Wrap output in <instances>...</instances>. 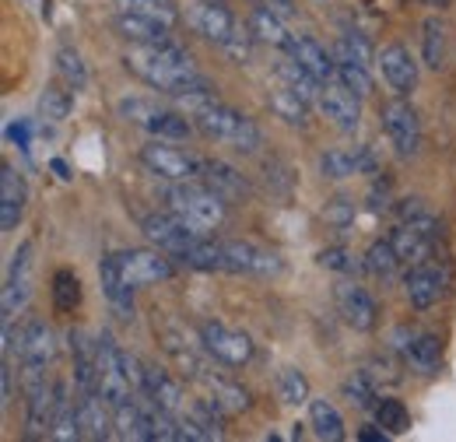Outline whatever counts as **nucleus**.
<instances>
[{
  "label": "nucleus",
  "instance_id": "obj_46",
  "mask_svg": "<svg viewBox=\"0 0 456 442\" xmlns=\"http://www.w3.org/2000/svg\"><path fill=\"white\" fill-rule=\"evenodd\" d=\"M397 215H400V221H414V218H425L428 211H425V204L414 197V201H400Z\"/></svg>",
  "mask_w": 456,
  "mask_h": 442
},
{
  "label": "nucleus",
  "instance_id": "obj_40",
  "mask_svg": "<svg viewBox=\"0 0 456 442\" xmlns=\"http://www.w3.org/2000/svg\"><path fill=\"white\" fill-rule=\"evenodd\" d=\"M278 397H281V404H288V407L309 404V380H305V372L295 369V365L281 369V376H278Z\"/></svg>",
  "mask_w": 456,
  "mask_h": 442
},
{
  "label": "nucleus",
  "instance_id": "obj_37",
  "mask_svg": "<svg viewBox=\"0 0 456 442\" xmlns=\"http://www.w3.org/2000/svg\"><path fill=\"white\" fill-rule=\"evenodd\" d=\"M397 267H400V257L397 250H394V242L390 239H376L369 246V253H365V271L376 277H394Z\"/></svg>",
  "mask_w": 456,
  "mask_h": 442
},
{
  "label": "nucleus",
  "instance_id": "obj_13",
  "mask_svg": "<svg viewBox=\"0 0 456 442\" xmlns=\"http://www.w3.org/2000/svg\"><path fill=\"white\" fill-rule=\"evenodd\" d=\"M222 407L208 397V400H190L179 414L183 422V439H193V442H215V439H225V422H222Z\"/></svg>",
  "mask_w": 456,
  "mask_h": 442
},
{
  "label": "nucleus",
  "instance_id": "obj_31",
  "mask_svg": "<svg viewBox=\"0 0 456 442\" xmlns=\"http://www.w3.org/2000/svg\"><path fill=\"white\" fill-rule=\"evenodd\" d=\"M309 429H313L316 439L323 442H341L347 436L341 411L330 400H309Z\"/></svg>",
  "mask_w": 456,
  "mask_h": 442
},
{
  "label": "nucleus",
  "instance_id": "obj_35",
  "mask_svg": "<svg viewBox=\"0 0 456 442\" xmlns=\"http://www.w3.org/2000/svg\"><path fill=\"white\" fill-rule=\"evenodd\" d=\"M74 88H63V85H46L43 88V95H39V112H43V119H50V123H63L70 110H74V95H70Z\"/></svg>",
  "mask_w": 456,
  "mask_h": 442
},
{
  "label": "nucleus",
  "instance_id": "obj_30",
  "mask_svg": "<svg viewBox=\"0 0 456 442\" xmlns=\"http://www.w3.org/2000/svg\"><path fill=\"white\" fill-rule=\"evenodd\" d=\"M246 29H249V36L256 43L274 46V50H288V43H291V32L285 29V18H278L267 7H253L249 18H246Z\"/></svg>",
  "mask_w": 456,
  "mask_h": 442
},
{
  "label": "nucleus",
  "instance_id": "obj_45",
  "mask_svg": "<svg viewBox=\"0 0 456 442\" xmlns=\"http://www.w3.org/2000/svg\"><path fill=\"white\" fill-rule=\"evenodd\" d=\"M369 201H372L369 208H372L376 215H379V211H387V208H390V183H376V186H372V193H369Z\"/></svg>",
  "mask_w": 456,
  "mask_h": 442
},
{
  "label": "nucleus",
  "instance_id": "obj_49",
  "mask_svg": "<svg viewBox=\"0 0 456 442\" xmlns=\"http://www.w3.org/2000/svg\"><path fill=\"white\" fill-rule=\"evenodd\" d=\"M358 439H365V442H387V439H390V432H387L383 425H376V429L369 425V429H362V432H358Z\"/></svg>",
  "mask_w": 456,
  "mask_h": 442
},
{
  "label": "nucleus",
  "instance_id": "obj_38",
  "mask_svg": "<svg viewBox=\"0 0 456 442\" xmlns=\"http://www.w3.org/2000/svg\"><path fill=\"white\" fill-rule=\"evenodd\" d=\"M372 414H376V425H383L390 436H403L411 429V414H407L403 400H397V397H383Z\"/></svg>",
  "mask_w": 456,
  "mask_h": 442
},
{
  "label": "nucleus",
  "instance_id": "obj_24",
  "mask_svg": "<svg viewBox=\"0 0 456 442\" xmlns=\"http://www.w3.org/2000/svg\"><path fill=\"white\" fill-rule=\"evenodd\" d=\"M116 29L130 46H155V43L172 39V25L159 21V18H148V14H130V11L116 14Z\"/></svg>",
  "mask_w": 456,
  "mask_h": 442
},
{
  "label": "nucleus",
  "instance_id": "obj_17",
  "mask_svg": "<svg viewBox=\"0 0 456 442\" xmlns=\"http://www.w3.org/2000/svg\"><path fill=\"white\" fill-rule=\"evenodd\" d=\"M376 63H379V74L383 81L397 92V95H411L418 88V63L407 46L400 43H387L379 53H376Z\"/></svg>",
  "mask_w": 456,
  "mask_h": 442
},
{
  "label": "nucleus",
  "instance_id": "obj_2",
  "mask_svg": "<svg viewBox=\"0 0 456 442\" xmlns=\"http://www.w3.org/2000/svg\"><path fill=\"white\" fill-rule=\"evenodd\" d=\"M166 204L175 218H183L190 228L197 232H218L225 225L228 204L211 190L204 186L200 179H190V183H172L169 193H166Z\"/></svg>",
  "mask_w": 456,
  "mask_h": 442
},
{
  "label": "nucleus",
  "instance_id": "obj_8",
  "mask_svg": "<svg viewBox=\"0 0 456 442\" xmlns=\"http://www.w3.org/2000/svg\"><path fill=\"white\" fill-rule=\"evenodd\" d=\"M436 235H439V225H436L432 215H425V218L400 221L397 228H394V235H390V242H394V250H397L400 264L418 267V264L432 260Z\"/></svg>",
  "mask_w": 456,
  "mask_h": 442
},
{
  "label": "nucleus",
  "instance_id": "obj_50",
  "mask_svg": "<svg viewBox=\"0 0 456 442\" xmlns=\"http://www.w3.org/2000/svg\"><path fill=\"white\" fill-rule=\"evenodd\" d=\"M428 7H450V0H425Z\"/></svg>",
  "mask_w": 456,
  "mask_h": 442
},
{
  "label": "nucleus",
  "instance_id": "obj_39",
  "mask_svg": "<svg viewBox=\"0 0 456 442\" xmlns=\"http://www.w3.org/2000/svg\"><path fill=\"white\" fill-rule=\"evenodd\" d=\"M77 302H81V281L74 271H57L53 274V306H57V313H74L77 309Z\"/></svg>",
  "mask_w": 456,
  "mask_h": 442
},
{
  "label": "nucleus",
  "instance_id": "obj_10",
  "mask_svg": "<svg viewBox=\"0 0 456 442\" xmlns=\"http://www.w3.org/2000/svg\"><path fill=\"white\" fill-rule=\"evenodd\" d=\"M383 130H387L390 144L397 148V155H403V159L414 155L418 144H421V123H418V112H414V106H411L403 95L383 106Z\"/></svg>",
  "mask_w": 456,
  "mask_h": 442
},
{
  "label": "nucleus",
  "instance_id": "obj_41",
  "mask_svg": "<svg viewBox=\"0 0 456 442\" xmlns=\"http://www.w3.org/2000/svg\"><path fill=\"white\" fill-rule=\"evenodd\" d=\"M344 397H347L358 411H376V404H379L376 383H372L369 372H351V376L344 380Z\"/></svg>",
  "mask_w": 456,
  "mask_h": 442
},
{
  "label": "nucleus",
  "instance_id": "obj_21",
  "mask_svg": "<svg viewBox=\"0 0 456 442\" xmlns=\"http://www.w3.org/2000/svg\"><path fill=\"white\" fill-rule=\"evenodd\" d=\"M99 281H102V295L110 299L119 320H134V288L126 284L123 267H119V253H106L99 260Z\"/></svg>",
  "mask_w": 456,
  "mask_h": 442
},
{
  "label": "nucleus",
  "instance_id": "obj_29",
  "mask_svg": "<svg viewBox=\"0 0 456 442\" xmlns=\"http://www.w3.org/2000/svg\"><path fill=\"white\" fill-rule=\"evenodd\" d=\"M274 74H278V81H281V85H288L291 92H298L302 99H309L313 106L320 102V95H323V81H320L313 70H305V67H302V63H298L291 53L278 60Z\"/></svg>",
  "mask_w": 456,
  "mask_h": 442
},
{
  "label": "nucleus",
  "instance_id": "obj_16",
  "mask_svg": "<svg viewBox=\"0 0 456 442\" xmlns=\"http://www.w3.org/2000/svg\"><path fill=\"white\" fill-rule=\"evenodd\" d=\"M316 106H320V112H323L338 130H344V134H354L358 123H362V99H358L354 92H347L338 78L323 85V95H320Z\"/></svg>",
  "mask_w": 456,
  "mask_h": 442
},
{
  "label": "nucleus",
  "instance_id": "obj_7",
  "mask_svg": "<svg viewBox=\"0 0 456 442\" xmlns=\"http://www.w3.org/2000/svg\"><path fill=\"white\" fill-rule=\"evenodd\" d=\"M200 348L228 369H242L253 358V340L225 323H200Z\"/></svg>",
  "mask_w": 456,
  "mask_h": 442
},
{
  "label": "nucleus",
  "instance_id": "obj_42",
  "mask_svg": "<svg viewBox=\"0 0 456 442\" xmlns=\"http://www.w3.org/2000/svg\"><path fill=\"white\" fill-rule=\"evenodd\" d=\"M116 4H119V11L148 14V18H159V21H166V25H175V18H179L169 0H116Z\"/></svg>",
  "mask_w": 456,
  "mask_h": 442
},
{
  "label": "nucleus",
  "instance_id": "obj_3",
  "mask_svg": "<svg viewBox=\"0 0 456 442\" xmlns=\"http://www.w3.org/2000/svg\"><path fill=\"white\" fill-rule=\"evenodd\" d=\"M193 127L215 141V144H225L232 151H242V155H253L260 148V127L246 116V112L232 110L225 102H215L204 112L193 116Z\"/></svg>",
  "mask_w": 456,
  "mask_h": 442
},
{
  "label": "nucleus",
  "instance_id": "obj_33",
  "mask_svg": "<svg viewBox=\"0 0 456 442\" xmlns=\"http://www.w3.org/2000/svg\"><path fill=\"white\" fill-rule=\"evenodd\" d=\"M271 112L278 116V119H285L288 127H305L309 123V110H313V102L309 99H302L298 92H291L288 85H278L274 92H271Z\"/></svg>",
  "mask_w": 456,
  "mask_h": 442
},
{
  "label": "nucleus",
  "instance_id": "obj_28",
  "mask_svg": "<svg viewBox=\"0 0 456 442\" xmlns=\"http://www.w3.org/2000/svg\"><path fill=\"white\" fill-rule=\"evenodd\" d=\"M403 358H407V365H411L414 372L436 376L439 365H443V337H439V333L418 331L414 340H411V348L403 351Z\"/></svg>",
  "mask_w": 456,
  "mask_h": 442
},
{
  "label": "nucleus",
  "instance_id": "obj_36",
  "mask_svg": "<svg viewBox=\"0 0 456 442\" xmlns=\"http://www.w3.org/2000/svg\"><path fill=\"white\" fill-rule=\"evenodd\" d=\"M57 74L63 78L67 88L81 92L88 85V67H85V56L77 53L74 46H60L57 50Z\"/></svg>",
  "mask_w": 456,
  "mask_h": 442
},
{
  "label": "nucleus",
  "instance_id": "obj_47",
  "mask_svg": "<svg viewBox=\"0 0 456 442\" xmlns=\"http://www.w3.org/2000/svg\"><path fill=\"white\" fill-rule=\"evenodd\" d=\"M0 383H4V407H11V400H14V372H11V358H4Z\"/></svg>",
  "mask_w": 456,
  "mask_h": 442
},
{
  "label": "nucleus",
  "instance_id": "obj_4",
  "mask_svg": "<svg viewBox=\"0 0 456 442\" xmlns=\"http://www.w3.org/2000/svg\"><path fill=\"white\" fill-rule=\"evenodd\" d=\"M119 116L141 130H148L151 137H162V141H186L193 134V123L190 116L179 110H169V106H159L151 99H141V95H126L119 99Z\"/></svg>",
  "mask_w": 456,
  "mask_h": 442
},
{
  "label": "nucleus",
  "instance_id": "obj_27",
  "mask_svg": "<svg viewBox=\"0 0 456 442\" xmlns=\"http://www.w3.org/2000/svg\"><path fill=\"white\" fill-rule=\"evenodd\" d=\"M193 380L211 389V400H215L225 414H239V411H246V407H249V393L239 387V383H232V380H225V376H218V372L211 376V369H208V365H200Z\"/></svg>",
  "mask_w": 456,
  "mask_h": 442
},
{
  "label": "nucleus",
  "instance_id": "obj_23",
  "mask_svg": "<svg viewBox=\"0 0 456 442\" xmlns=\"http://www.w3.org/2000/svg\"><path fill=\"white\" fill-rule=\"evenodd\" d=\"M141 397H148L155 407L172 411V414H183V407L190 404L186 393L179 387V380H172L166 369L159 365H144V383H141Z\"/></svg>",
  "mask_w": 456,
  "mask_h": 442
},
{
  "label": "nucleus",
  "instance_id": "obj_9",
  "mask_svg": "<svg viewBox=\"0 0 456 442\" xmlns=\"http://www.w3.org/2000/svg\"><path fill=\"white\" fill-rule=\"evenodd\" d=\"M119 267L130 288H148V284H159V281H169L175 274V260H172L166 250H126L119 253Z\"/></svg>",
  "mask_w": 456,
  "mask_h": 442
},
{
  "label": "nucleus",
  "instance_id": "obj_11",
  "mask_svg": "<svg viewBox=\"0 0 456 442\" xmlns=\"http://www.w3.org/2000/svg\"><path fill=\"white\" fill-rule=\"evenodd\" d=\"M28 291H32V242H25V246L11 257L7 281H4V299H0L4 323H11V320L18 316V309H25Z\"/></svg>",
  "mask_w": 456,
  "mask_h": 442
},
{
  "label": "nucleus",
  "instance_id": "obj_20",
  "mask_svg": "<svg viewBox=\"0 0 456 442\" xmlns=\"http://www.w3.org/2000/svg\"><path fill=\"white\" fill-rule=\"evenodd\" d=\"M77 422H81V439H110L116 436L113 404L102 393H81L77 400Z\"/></svg>",
  "mask_w": 456,
  "mask_h": 442
},
{
  "label": "nucleus",
  "instance_id": "obj_19",
  "mask_svg": "<svg viewBox=\"0 0 456 442\" xmlns=\"http://www.w3.org/2000/svg\"><path fill=\"white\" fill-rule=\"evenodd\" d=\"M200 183L211 186L225 204H239L249 197V183L239 168H232L228 162H218V159H200Z\"/></svg>",
  "mask_w": 456,
  "mask_h": 442
},
{
  "label": "nucleus",
  "instance_id": "obj_34",
  "mask_svg": "<svg viewBox=\"0 0 456 442\" xmlns=\"http://www.w3.org/2000/svg\"><path fill=\"white\" fill-rule=\"evenodd\" d=\"M421 53H425V67H432V70H439L446 63V25L436 14L421 25Z\"/></svg>",
  "mask_w": 456,
  "mask_h": 442
},
{
  "label": "nucleus",
  "instance_id": "obj_1",
  "mask_svg": "<svg viewBox=\"0 0 456 442\" xmlns=\"http://www.w3.org/2000/svg\"><path fill=\"white\" fill-rule=\"evenodd\" d=\"M123 67L137 81H144L151 92H162V95H175L183 85H190V81L200 78L190 53L175 39L155 43V46H130L123 53Z\"/></svg>",
  "mask_w": 456,
  "mask_h": 442
},
{
  "label": "nucleus",
  "instance_id": "obj_14",
  "mask_svg": "<svg viewBox=\"0 0 456 442\" xmlns=\"http://www.w3.org/2000/svg\"><path fill=\"white\" fill-rule=\"evenodd\" d=\"M334 299H338V313H341V320L351 327V331H358V333L376 331L379 309H376V299H372L362 284H351V281H347V284H338Z\"/></svg>",
  "mask_w": 456,
  "mask_h": 442
},
{
  "label": "nucleus",
  "instance_id": "obj_22",
  "mask_svg": "<svg viewBox=\"0 0 456 442\" xmlns=\"http://www.w3.org/2000/svg\"><path fill=\"white\" fill-rule=\"evenodd\" d=\"M320 172L327 176V179H347V176H379L376 172V159H372V151L369 148H327L323 155H320Z\"/></svg>",
  "mask_w": 456,
  "mask_h": 442
},
{
  "label": "nucleus",
  "instance_id": "obj_48",
  "mask_svg": "<svg viewBox=\"0 0 456 442\" xmlns=\"http://www.w3.org/2000/svg\"><path fill=\"white\" fill-rule=\"evenodd\" d=\"M264 7H267V11H274V14H278V18H295V0H264Z\"/></svg>",
  "mask_w": 456,
  "mask_h": 442
},
{
  "label": "nucleus",
  "instance_id": "obj_18",
  "mask_svg": "<svg viewBox=\"0 0 456 442\" xmlns=\"http://www.w3.org/2000/svg\"><path fill=\"white\" fill-rule=\"evenodd\" d=\"M403 288H407V302H411L418 313H425V309H432V306L443 299V291H446V274H443L436 264L425 260V264H418V267L407 271Z\"/></svg>",
  "mask_w": 456,
  "mask_h": 442
},
{
  "label": "nucleus",
  "instance_id": "obj_12",
  "mask_svg": "<svg viewBox=\"0 0 456 442\" xmlns=\"http://www.w3.org/2000/svg\"><path fill=\"white\" fill-rule=\"evenodd\" d=\"M225 246V264L232 274H253V277H278L285 271L281 257L271 250H260L253 242H222Z\"/></svg>",
  "mask_w": 456,
  "mask_h": 442
},
{
  "label": "nucleus",
  "instance_id": "obj_32",
  "mask_svg": "<svg viewBox=\"0 0 456 442\" xmlns=\"http://www.w3.org/2000/svg\"><path fill=\"white\" fill-rule=\"evenodd\" d=\"M334 63H338V81H341L347 92H354L358 99H369L372 95V74H369L365 63H358L344 46H334Z\"/></svg>",
  "mask_w": 456,
  "mask_h": 442
},
{
  "label": "nucleus",
  "instance_id": "obj_5",
  "mask_svg": "<svg viewBox=\"0 0 456 442\" xmlns=\"http://www.w3.org/2000/svg\"><path fill=\"white\" fill-rule=\"evenodd\" d=\"M141 162L151 176L166 179V183H190V179H200V159L175 148V141H162V137H151L144 148H141Z\"/></svg>",
  "mask_w": 456,
  "mask_h": 442
},
{
  "label": "nucleus",
  "instance_id": "obj_43",
  "mask_svg": "<svg viewBox=\"0 0 456 442\" xmlns=\"http://www.w3.org/2000/svg\"><path fill=\"white\" fill-rule=\"evenodd\" d=\"M320 267H327V271H338V274H358L365 264H358V257L351 253V250H344V246H327L320 257Z\"/></svg>",
  "mask_w": 456,
  "mask_h": 442
},
{
  "label": "nucleus",
  "instance_id": "obj_26",
  "mask_svg": "<svg viewBox=\"0 0 456 442\" xmlns=\"http://www.w3.org/2000/svg\"><path fill=\"white\" fill-rule=\"evenodd\" d=\"M285 53H291L305 70H313L323 85L327 81H334L338 78V63H334V53H327L316 39H309V36H291V43H288Z\"/></svg>",
  "mask_w": 456,
  "mask_h": 442
},
{
  "label": "nucleus",
  "instance_id": "obj_44",
  "mask_svg": "<svg viewBox=\"0 0 456 442\" xmlns=\"http://www.w3.org/2000/svg\"><path fill=\"white\" fill-rule=\"evenodd\" d=\"M323 218L330 221L334 228H347V225H351V218H354V204H351L347 197H338V201H330V204H327Z\"/></svg>",
  "mask_w": 456,
  "mask_h": 442
},
{
  "label": "nucleus",
  "instance_id": "obj_6",
  "mask_svg": "<svg viewBox=\"0 0 456 442\" xmlns=\"http://www.w3.org/2000/svg\"><path fill=\"white\" fill-rule=\"evenodd\" d=\"M144 239L151 242V246H159V250H166L172 260L179 264L193 246H197V239L204 235V232H197V228H190L183 218H175L172 211H159V215H148L144 218Z\"/></svg>",
  "mask_w": 456,
  "mask_h": 442
},
{
  "label": "nucleus",
  "instance_id": "obj_15",
  "mask_svg": "<svg viewBox=\"0 0 456 442\" xmlns=\"http://www.w3.org/2000/svg\"><path fill=\"white\" fill-rule=\"evenodd\" d=\"M14 344H18V362H32V365H50L57 358V337L53 331L39 320V316H28L18 333H14ZM11 344V351H14Z\"/></svg>",
  "mask_w": 456,
  "mask_h": 442
},
{
  "label": "nucleus",
  "instance_id": "obj_25",
  "mask_svg": "<svg viewBox=\"0 0 456 442\" xmlns=\"http://www.w3.org/2000/svg\"><path fill=\"white\" fill-rule=\"evenodd\" d=\"M25 201H28V190L21 183V176L11 166L0 168V228L4 232H14L21 211H25Z\"/></svg>",
  "mask_w": 456,
  "mask_h": 442
}]
</instances>
